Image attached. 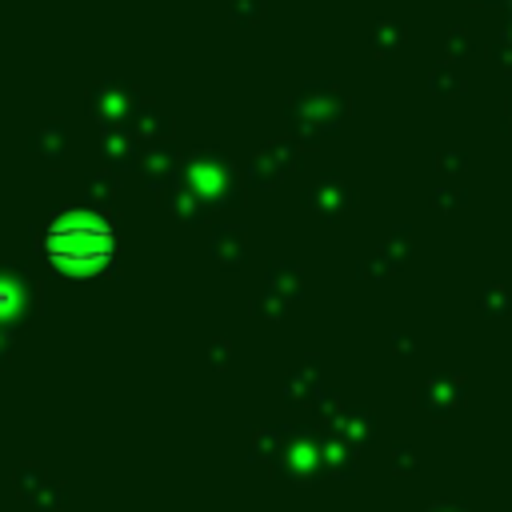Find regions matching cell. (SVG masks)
Returning a JSON list of instances; mask_svg holds the SVG:
<instances>
[{
  "label": "cell",
  "instance_id": "6da1fadb",
  "mask_svg": "<svg viewBox=\"0 0 512 512\" xmlns=\"http://www.w3.org/2000/svg\"><path fill=\"white\" fill-rule=\"evenodd\" d=\"M48 236L52 240H72V244H52L48 248L64 264H96L112 252V232L96 220H60Z\"/></svg>",
  "mask_w": 512,
  "mask_h": 512
}]
</instances>
